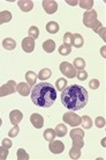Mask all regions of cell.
I'll list each match as a JSON object with an SVG mask.
<instances>
[{
    "label": "cell",
    "mask_w": 106,
    "mask_h": 160,
    "mask_svg": "<svg viewBox=\"0 0 106 160\" xmlns=\"http://www.w3.org/2000/svg\"><path fill=\"white\" fill-rule=\"evenodd\" d=\"M2 146L4 148H12V145H13V143H12V140L9 139V138H5V139H2Z\"/></svg>",
    "instance_id": "74e56055"
},
{
    "label": "cell",
    "mask_w": 106,
    "mask_h": 160,
    "mask_svg": "<svg viewBox=\"0 0 106 160\" xmlns=\"http://www.w3.org/2000/svg\"><path fill=\"white\" fill-rule=\"evenodd\" d=\"M30 122H31V124L36 129L43 128V125H44V118L42 117V115L37 114V112L32 114L31 116H30Z\"/></svg>",
    "instance_id": "8fae6325"
},
{
    "label": "cell",
    "mask_w": 106,
    "mask_h": 160,
    "mask_svg": "<svg viewBox=\"0 0 106 160\" xmlns=\"http://www.w3.org/2000/svg\"><path fill=\"white\" fill-rule=\"evenodd\" d=\"M48 148L52 153L54 154H60L65 151V145H63L62 142L60 140H52L50 142V145H48Z\"/></svg>",
    "instance_id": "ba28073f"
},
{
    "label": "cell",
    "mask_w": 106,
    "mask_h": 160,
    "mask_svg": "<svg viewBox=\"0 0 106 160\" xmlns=\"http://www.w3.org/2000/svg\"><path fill=\"white\" fill-rule=\"evenodd\" d=\"M105 123H106L105 118H104V117H102V116H98L97 118H96V121H94L96 127H97V128H100V129L105 127Z\"/></svg>",
    "instance_id": "836d02e7"
},
{
    "label": "cell",
    "mask_w": 106,
    "mask_h": 160,
    "mask_svg": "<svg viewBox=\"0 0 106 160\" xmlns=\"http://www.w3.org/2000/svg\"><path fill=\"white\" fill-rule=\"evenodd\" d=\"M71 52V45H67V44H62L59 47V53L61 56H68Z\"/></svg>",
    "instance_id": "83f0119b"
},
{
    "label": "cell",
    "mask_w": 106,
    "mask_h": 160,
    "mask_svg": "<svg viewBox=\"0 0 106 160\" xmlns=\"http://www.w3.org/2000/svg\"><path fill=\"white\" fill-rule=\"evenodd\" d=\"M2 47H4L6 50H14L16 48V42L11 37H7L2 41Z\"/></svg>",
    "instance_id": "e0dca14e"
},
{
    "label": "cell",
    "mask_w": 106,
    "mask_h": 160,
    "mask_svg": "<svg viewBox=\"0 0 106 160\" xmlns=\"http://www.w3.org/2000/svg\"><path fill=\"white\" fill-rule=\"evenodd\" d=\"M79 5L81 8H84L86 11H90V9H92L94 1H92V0H81L79 2Z\"/></svg>",
    "instance_id": "4316f807"
},
{
    "label": "cell",
    "mask_w": 106,
    "mask_h": 160,
    "mask_svg": "<svg viewBox=\"0 0 106 160\" xmlns=\"http://www.w3.org/2000/svg\"><path fill=\"white\" fill-rule=\"evenodd\" d=\"M16 92H19V94L22 96H28L31 92V88L27 82H20L16 85Z\"/></svg>",
    "instance_id": "7c38bea8"
},
{
    "label": "cell",
    "mask_w": 106,
    "mask_h": 160,
    "mask_svg": "<svg viewBox=\"0 0 106 160\" xmlns=\"http://www.w3.org/2000/svg\"><path fill=\"white\" fill-rule=\"evenodd\" d=\"M99 85H100V82H99L98 79H92V80H90V82H89V87H90L91 89H98Z\"/></svg>",
    "instance_id": "8d00e7d4"
},
{
    "label": "cell",
    "mask_w": 106,
    "mask_h": 160,
    "mask_svg": "<svg viewBox=\"0 0 106 160\" xmlns=\"http://www.w3.org/2000/svg\"><path fill=\"white\" fill-rule=\"evenodd\" d=\"M7 157H8V148L1 146L0 148V160L7 159Z\"/></svg>",
    "instance_id": "d590c367"
},
{
    "label": "cell",
    "mask_w": 106,
    "mask_h": 160,
    "mask_svg": "<svg viewBox=\"0 0 106 160\" xmlns=\"http://www.w3.org/2000/svg\"><path fill=\"white\" fill-rule=\"evenodd\" d=\"M55 135L58 137H65L67 133V127L65 124H58L55 127Z\"/></svg>",
    "instance_id": "44dd1931"
},
{
    "label": "cell",
    "mask_w": 106,
    "mask_h": 160,
    "mask_svg": "<svg viewBox=\"0 0 106 160\" xmlns=\"http://www.w3.org/2000/svg\"><path fill=\"white\" fill-rule=\"evenodd\" d=\"M43 8L47 14H54L57 12V9H58V4L53 0H44Z\"/></svg>",
    "instance_id": "9c48e42d"
},
{
    "label": "cell",
    "mask_w": 106,
    "mask_h": 160,
    "mask_svg": "<svg viewBox=\"0 0 106 160\" xmlns=\"http://www.w3.org/2000/svg\"><path fill=\"white\" fill-rule=\"evenodd\" d=\"M73 41H74V35L71 32H66L63 35V43L67 45H73Z\"/></svg>",
    "instance_id": "4dcf8cb0"
},
{
    "label": "cell",
    "mask_w": 106,
    "mask_h": 160,
    "mask_svg": "<svg viewBox=\"0 0 106 160\" xmlns=\"http://www.w3.org/2000/svg\"><path fill=\"white\" fill-rule=\"evenodd\" d=\"M1 124H2V121H1V118H0V127H1Z\"/></svg>",
    "instance_id": "60d3db41"
},
{
    "label": "cell",
    "mask_w": 106,
    "mask_h": 160,
    "mask_svg": "<svg viewBox=\"0 0 106 160\" xmlns=\"http://www.w3.org/2000/svg\"><path fill=\"white\" fill-rule=\"evenodd\" d=\"M84 44V40L80 34H74V41H73V45L75 48H82Z\"/></svg>",
    "instance_id": "603a6c76"
},
{
    "label": "cell",
    "mask_w": 106,
    "mask_h": 160,
    "mask_svg": "<svg viewBox=\"0 0 106 160\" xmlns=\"http://www.w3.org/2000/svg\"><path fill=\"white\" fill-rule=\"evenodd\" d=\"M67 4L71 5V6H75V5L79 4V1H76V0H74V1H71V0H67Z\"/></svg>",
    "instance_id": "ab89813d"
},
{
    "label": "cell",
    "mask_w": 106,
    "mask_h": 160,
    "mask_svg": "<svg viewBox=\"0 0 106 160\" xmlns=\"http://www.w3.org/2000/svg\"><path fill=\"white\" fill-rule=\"evenodd\" d=\"M62 120H63V122H65V123L69 124L71 127H79L80 124H81V121H82V118H81L77 114H74V112H68L62 116Z\"/></svg>",
    "instance_id": "8992f818"
},
{
    "label": "cell",
    "mask_w": 106,
    "mask_h": 160,
    "mask_svg": "<svg viewBox=\"0 0 106 160\" xmlns=\"http://www.w3.org/2000/svg\"><path fill=\"white\" fill-rule=\"evenodd\" d=\"M52 76V71L50 68H43V70H40L39 73H38V76L37 78L39 80H47L50 79Z\"/></svg>",
    "instance_id": "d6986e66"
},
{
    "label": "cell",
    "mask_w": 106,
    "mask_h": 160,
    "mask_svg": "<svg viewBox=\"0 0 106 160\" xmlns=\"http://www.w3.org/2000/svg\"><path fill=\"white\" fill-rule=\"evenodd\" d=\"M22 118H23V114L20 110H13L9 114V121L13 125H17L22 121Z\"/></svg>",
    "instance_id": "4fadbf2b"
},
{
    "label": "cell",
    "mask_w": 106,
    "mask_h": 160,
    "mask_svg": "<svg viewBox=\"0 0 106 160\" xmlns=\"http://www.w3.org/2000/svg\"><path fill=\"white\" fill-rule=\"evenodd\" d=\"M32 102L40 108H50L57 100V89L52 84L39 82L31 88Z\"/></svg>",
    "instance_id": "7a4b0ae2"
},
{
    "label": "cell",
    "mask_w": 106,
    "mask_h": 160,
    "mask_svg": "<svg viewBox=\"0 0 106 160\" xmlns=\"http://www.w3.org/2000/svg\"><path fill=\"white\" fill-rule=\"evenodd\" d=\"M105 30H106L105 27H103V26H102V27H100V28H99L98 30L96 32H97V34H98V35H99V36L102 37V38H103V40H104V41L106 40V37H105Z\"/></svg>",
    "instance_id": "f35d334b"
},
{
    "label": "cell",
    "mask_w": 106,
    "mask_h": 160,
    "mask_svg": "<svg viewBox=\"0 0 106 160\" xmlns=\"http://www.w3.org/2000/svg\"><path fill=\"white\" fill-rule=\"evenodd\" d=\"M12 20V13L8 11H2L0 12V24L7 23Z\"/></svg>",
    "instance_id": "ac0fdd59"
},
{
    "label": "cell",
    "mask_w": 106,
    "mask_h": 160,
    "mask_svg": "<svg viewBox=\"0 0 106 160\" xmlns=\"http://www.w3.org/2000/svg\"><path fill=\"white\" fill-rule=\"evenodd\" d=\"M55 131L53 130V129H46L45 131H44V138H45V140H47V142H52V140L55 139Z\"/></svg>",
    "instance_id": "7402d4cb"
},
{
    "label": "cell",
    "mask_w": 106,
    "mask_h": 160,
    "mask_svg": "<svg viewBox=\"0 0 106 160\" xmlns=\"http://www.w3.org/2000/svg\"><path fill=\"white\" fill-rule=\"evenodd\" d=\"M67 86V80L65 78H59V79L57 80V82H55V88L58 89V91H62L63 88Z\"/></svg>",
    "instance_id": "f546056e"
},
{
    "label": "cell",
    "mask_w": 106,
    "mask_h": 160,
    "mask_svg": "<svg viewBox=\"0 0 106 160\" xmlns=\"http://www.w3.org/2000/svg\"><path fill=\"white\" fill-rule=\"evenodd\" d=\"M22 49H23V51L27 52V53L32 52L34 49H35V40H32L31 37H25V38L22 41Z\"/></svg>",
    "instance_id": "30bf717a"
},
{
    "label": "cell",
    "mask_w": 106,
    "mask_h": 160,
    "mask_svg": "<svg viewBox=\"0 0 106 160\" xmlns=\"http://www.w3.org/2000/svg\"><path fill=\"white\" fill-rule=\"evenodd\" d=\"M19 132H20V128L17 127V125H14L11 130H9V132H8V136L9 137H16L17 135H19Z\"/></svg>",
    "instance_id": "e575fe53"
},
{
    "label": "cell",
    "mask_w": 106,
    "mask_h": 160,
    "mask_svg": "<svg viewBox=\"0 0 106 160\" xmlns=\"http://www.w3.org/2000/svg\"><path fill=\"white\" fill-rule=\"evenodd\" d=\"M17 159L19 160H28L29 159V154L25 152L23 148H19L17 150Z\"/></svg>",
    "instance_id": "1f68e13d"
},
{
    "label": "cell",
    "mask_w": 106,
    "mask_h": 160,
    "mask_svg": "<svg viewBox=\"0 0 106 160\" xmlns=\"http://www.w3.org/2000/svg\"><path fill=\"white\" fill-rule=\"evenodd\" d=\"M43 49L44 51L47 53H52L55 50V43L53 40H46L43 43Z\"/></svg>",
    "instance_id": "9a60e30c"
},
{
    "label": "cell",
    "mask_w": 106,
    "mask_h": 160,
    "mask_svg": "<svg viewBox=\"0 0 106 160\" xmlns=\"http://www.w3.org/2000/svg\"><path fill=\"white\" fill-rule=\"evenodd\" d=\"M76 77H77V79H79L80 81H84V80H86V78H88V72L84 71V70H79V71L76 72Z\"/></svg>",
    "instance_id": "d6a6232c"
},
{
    "label": "cell",
    "mask_w": 106,
    "mask_h": 160,
    "mask_svg": "<svg viewBox=\"0 0 106 160\" xmlns=\"http://www.w3.org/2000/svg\"><path fill=\"white\" fill-rule=\"evenodd\" d=\"M69 135H71V138L73 140V146H77V148H82L84 146V131H83L82 129L80 128H75L73 129L71 132H69Z\"/></svg>",
    "instance_id": "277c9868"
},
{
    "label": "cell",
    "mask_w": 106,
    "mask_h": 160,
    "mask_svg": "<svg viewBox=\"0 0 106 160\" xmlns=\"http://www.w3.org/2000/svg\"><path fill=\"white\" fill-rule=\"evenodd\" d=\"M59 68H60V72L62 73L65 77L69 78V79H73L74 77H76V68L71 64L67 63V62H62L60 64Z\"/></svg>",
    "instance_id": "5b68a950"
},
{
    "label": "cell",
    "mask_w": 106,
    "mask_h": 160,
    "mask_svg": "<svg viewBox=\"0 0 106 160\" xmlns=\"http://www.w3.org/2000/svg\"><path fill=\"white\" fill-rule=\"evenodd\" d=\"M73 66H74L76 70H84V68H85V60L83 59V58L77 57V58H75L74 59V64H73Z\"/></svg>",
    "instance_id": "cb8c5ba5"
},
{
    "label": "cell",
    "mask_w": 106,
    "mask_h": 160,
    "mask_svg": "<svg viewBox=\"0 0 106 160\" xmlns=\"http://www.w3.org/2000/svg\"><path fill=\"white\" fill-rule=\"evenodd\" d=\"M82 121H81V124H82L83 129H90L92 127V120L88 115H84L83 117H81Z\"/></svg>",
    "instance_id": "484cf974"
},
{
    "label": "cell",
    "mask_w": 106,
    "mask_h": 160,
    "mask_svg": "<svg viewBox=\"0 0 106 160\" xmlns=\"http://www.w3.org/2000/svg\"><path fill=\"white\" fill-rule=\"evenodd\" d=\"M89 101V93L86 89L80 85L66 86L61 91V102L65 108L69 110H81L84 108Z\"/></svg>",
    "instance_id": "6da1fadb"
},
{
    "label": "cell",
    "mask_w": 106,
    "mask_h": 160,
    "mask_svg": "<svg viewBox=\"0 0 106 160\" xmlns=\"http://www.w3.org/2000/svg\"><path fill=\"white\" fill-rule=\"evenodd\" d=\"M69 157H71V159H79L81 157V148L77 146H73L69 151Z\"/></svg>",
    "instance_id": "d4e9b609"
},
{
    "label": "cell",
    "mask_w": 106,
    "mask_h": 160,
    "mask_svg": "<svg viewBox=\"0 0 106 160\" xmlns=\"http://www.w3.org/2000/svg\"><path fill=\"white\" fill-rule=\"evenodd\" d=\"M25 80H27V84L29 86H35L36 80H37V74L34 71H28L25 73Z\"/></svg>",
    "instance_id": "2e32d148"
},
{
    "label": "cell",
    "mask_w": 106,
    "mask_h": 160,
    "mask_svg": "<svg viewBox=\"0 0 106 160\" xmlns=\"http://www.w3.org/2000/svg\"><path fill=\"white\" fill-rule=\"evenodd\" d=\"M38 36H39V29L36 26H31L29 28V37H31L32 40H37Z\"/></svg>",
    "instance_id": "f1b7e54d"
},
{
    "label": "cell",
    "mask_w": 106,
    "mask_h": 160,
    "mask_svg": "<svg viewBox=\"0 0 106 160\" xmlns=\"http://www.w3.org/2000/svg\"><path fill=\"white\" fill-rule=\"evenodd\" d=\"M16 82L14 80H9L7 84L2 85L0 87V98H4V96L11 95L13 93L16 92Z\"/></svg>",
    "instance_id": "52a82bcc"
},
{
    "label": "cell",
    "mask_w": 106,
    "mask_h": 160,
    "mask_svg": "<svg viewBox=\"0 0 106 160\" xmlns=\"http://www.w3.org/2000/svg\"><path fill=\"white\" fill-rule=\"evenodd\" d=\"M17 4L22 12H30L34 8V2L31 0H20Z\"/></svg>",
    "instance_id": "5bb4252c"
},
{
    "label": "cell",
    "mask_w": 106,
    "mask_h": 160,
    "mask_svg": "<svg viewBox=\"0 0 106 160\" xmlns=\"http://www.w3.org/2000/svg\"><path fill=\"white\" fill-rule=\"evenodd\" d=\"M83 24L86 28L94 29V32H97L102 27V22H99L98 19H97V12L94 9L86 11L83 14Z\"/></svg>",
    "instance_id": "3957f363"
},
{
    "label": "cell",
    "mask_w": 106,
    "mask_h": 160,
    "mask_svg": "<svg viewBox=\"0 0 106 160\" xmlns=\"http://www.w3.org/2000/svg\"><path fill=\"white\" fill-rule=\"evenodd\" d=\"M46 32H48L50 34H57L59 32V24L57 23L55 21H51L46 24Z\"/></svg>",
    "instance_id": "ffe728a7"
}]
</instances>
